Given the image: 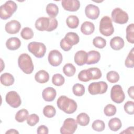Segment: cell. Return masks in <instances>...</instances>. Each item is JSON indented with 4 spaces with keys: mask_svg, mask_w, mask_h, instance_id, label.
<instances>
[{
    "mask_svg": "<svg viewBox=\"0 0 134 134\" xmlns=\"http://www.w3.org/2000/svg\"><path fill=\"white\" fill-rule=\"evenodd\" d=\"M58 23L55 18L41 17L38 18L35 22V27L39 31H52L58 27Z\"/></svg>",
    "mask_w": 134,
    "mask_h": 134,
    "instance_id": "cell-1",
    "label": "cell"
},
{
    "mask_svg": "<svg viewBox=\"0 0 134 134\" xmlns=\"http://www.w3.org/2000/svg\"><path fill=\"white\" fill-rule=\"evenodd\" d=\"M57 104L60 110L68 114L74 113L77 107V103L74 100L64 95H62L58 98Z\"/></svg>",
    "mask_w": 134,
    "mask_h": 134,
    "instance_id": "cell-2",
    "label": "cell"
},
{
    "mask_svg": "<svg viewBox=\"0 0 134 134\" xmlns=\"http://www.w3.org/2000/svg\"><path fill=\"white\" fill-rule=\"evenodd\" d=\"M18 65L19 68L25 74H30L34 71V65L32 59L27 53H22L19 56Z\"/></svg>",
    "mask_w": 134,
    "mask_h": 134,
    "instance_id": "cell-3",
    "label": "cell"
},
{
    "mask_svg": "<svg viewBox=\"0 0 134 134\" xmlns=\"http://www.w3.org/2000/svg\"><path fill=\"white\" fill-rule=\"evenodd\" d=\"M17 5L12 1H6L0 7V17L2 19L6 20L13 15L16 11Z\"/></svg>",
    "mask_w": 134,
    "mask_h": 134,
    "instance_id": "cell-4",
    "label": "cell"
},
{
    "mask_svg": "<svg viewBox=\"0 0 134 134\" xmlns=\"http://www.w3.org/2000/svg\"><path fill=\"white\" fill-rule=\"evenodd\" d=\"M99 32L103 35L108 37L113 35L114 28L112 24V20L108 16H104L99 22Z\"/></svg>",
    "mask_w": 134,
    "mask_h": 134,
    "instance_id": "cell-5",
    "label": "cell"
},
{
    "mask_svg": "<svg viewBox=\"0 0 134 134\" xmlns=\"http://www.w3.org/2000/svg\"><path fill=\"white\" fill-rule=\"evenodd\" d=\"M28 50L36 58H41L44 56L47 48L43 43L34 41L28 44Z\"/></svg>",
    "mask_w": 134,
    "mask_h": 134,
    "instance_id": "cell-6",
    "label": "cell"
},
{
    "mask_svg": "<svg viewBox=\"0 0 134 134\" xmlns=\"http://www.w3.org/2000/svg\"><path fill=\"white\" fill-rule=\"evenodd\" d=\"M108 88L107 84L104 81L93 82L88 87V91L90 94L94 95L103 94L106 92Z\"/></svg>",
    "mask_w": 134,
    "mask_h": 134,
    "instance_id": "cell-7",
    "label": "cell"
},
{
    "mask_svg": "<svg viewBox=\"0 0 134 134\" xmlns=\"http://www.w3.org/2000/svg\"><path fill=\"white\" fill-rule=\"evenodd\" d=\"M112 20L117 24H125L129 19L128 14L120 8H115L111 14Z\"/></svg>",
    "mask_w": 134,
    "mask_h": 134,
    "instance_id": "cell-8",
    "label": "cell"
},
{
    "mask_svg": "<svg viewBox=\"0 0 134 134\" xmlns=\"http://www.w3.org/2000/svg\"><path fill=\"white\" fill-rule=\"evenodd\" d=\"M77 128V122L73 118H68L64 120L63 125L60 128L62 134H73Z\"/></svg>",
    "mask_w": 134,
    "mask_h": 134,
    "instance_id": "cell-9",
    "label": "cell"
},
{
    "mask_svg": "<svg viewBox=\"0 0 134 134\" xmlns=\"http://www.w3.org/2000/svg\"><path fill=\"white\" fill-rule=\"evenodd\" d=\"M110 98L116 103L120 104L123 102L125 98V95L120 85H115L111 87Z\"/></svg>",
    "mask_w": 134,
    "mask_h": 134,
    "instance_id": "cell-10",
    "label": "cell"
},
{
    "mask_svg": "<svg viewBox=\"0 0 134 134\" xmlns=\"http://www.w3.org/2000/svg\"><path fill=\"white\" fill-rule=\"evenodd\" d=\"M6 103L14 108L19 107L21 104V100L19 94L14 91L8 92L5 97Z\"/></svg>",
    "mask_w": 134,
    "mask_h": 134,
    "instance_id": "cell-11",
    "label": "cell"
},
{
    "mask_svg": "<svg viewBox=\"0 0 134 134\" xmlns=\"http://www.w3.org/2000/svg\"><path fill=\"white\" fill-rule=\"evenodd\" d=\"M62 59L61 53L57 50H52L49 53L48 60L50 64L53 66L60 65L62 63Z\"/></svg>",
    "mask_w": 134,
    "mask_h": 134,
    "instance_id": "cell-12",
    "label": "cell"
},
{
    "mask_svg": "<svg viewBox=\"0 0 134 134\" xmlns=\"http://www.w3.org/2000/svg\"><path fill=\"white\" fill-rule=\"evenodd\" d=\"M61 5L64 10L69 12H76L80 7V2L78 0H62Z\"/></svg>",
    "mask_w": 134,
    "mask_h": 134,
    "instance_id": "cell-13",
    "label": "cell"
},
{
    "mask_svg": "<svg viewBox=\"0 0 134 134\" xmlns=\"http://www.w3.org/2000/svg\"><path fill=\"white\" fill-rule=\"evenodd\" d=\"M100 13V10L98 6L93 4L87 5L85 8V14L86 17L91 19H96Z\"/></svg>",
    "mask_w": 134,
    "mask_h": 134,
    "instance_id": "cell-14",
    "label": "cell"
},
{
    "mask_svg": "<svg viewBox=\"0 0 134 134\" xmlns=\"http://www.w3.org/2000/svg\"><path fill=\"white\" fill-rule=\"evenodd\" d=\"M21 28L20 23L16 20H12L7 23L5 26V31L9 34L18 33Z\"/></svg>",
    "mask_w": 134,
    "mask_h": 134,
    "instance_id": "cell-15",
    "label": "cell"
},
{
    "mask_svg": "<svg viewBox=\"0 0 134 134\" xmlns=\"http://www.w3.org/2000/svg\"><path fill=\"white\" fill-rule=\"evenodd\" d=\"M57 95L56 90L52 87H47L45 88L42 93L43 99L46 102L53 101Z\"/></svg>",
    "mask_w": 134,
    "mask_h": 134,
    "instance_id": "cell-16",
    "label": "cell"
},
{
    "mask_svg": "<svg viewBox=\"0 0 134 134\" xmlns=\"http://www.w3.org/2000/svg\"><path fill=\"white\" fill-rule=\"evenodd\" d=\"M74 60L77 65H83L86 64L87 61V52L84 50L78 51L74 55Z\"/></svg>",
    "mask_w": 134,
    "mask_h": 134,
    "instance_id": "cell-17",
    "label": "cell"
},
{
    "mask_svg": "<svg viewBox=\"0 0 134 134\" xmlns=\"http://www.w3.org/2000/svg\"><path fill=\"white\" fill-rule=\"evenodd\" d=\"M100 59V54L98 51L92 50L87 53V61L86 64L90 65L97 63Z\"/></svg>",
    "mask_w": 134,
    "mask_h": 134,
    "instance_id": "cell-18",
    "label": "cell"
},
{
    "mask_svg": "<svg viewBox=\"0 0 134 134\" xmlns=\"http://www.w3.org/2000/svg\"><path fill=\"white\" fill-rule=\"evenodd\" d=\"M6 46L8 50L14 51L20 48L21 46V41L17 37H10L7 40Z\"/></svg>",
    "mask_w": 134,
    "mask_h": 134,
    "instance_id": "cell-19",
    "label": "cell"
},
{
    "mask_svg": "<svg viewBox=\"0 0 134 134\" xmlns=\"http://www.w3.org/2000/svg\"><path fill=\"white\" fill-rule=\"evenodd\" d=\"M125 45V42L122 38L116 36L111 39L110 41V46L114 50H119L121 49Z\"/></svg>",
    "mask_w": 134,
    "mask_h": 134,
    "instance_id": "cell-20",
    "label": "cell"
},
{
    "mask_svg": "<svg viewBox=\"0 0 134 134\" xmlns=\"http://www.w3.org/2000/svg\"><path fill=\"white\" fill-rule=\"evenodd\" d=\"M65 41L71 46H73L77 44L80 41V37L78 35L74 32H68L64 38Z\"/></svg>",
    "mask_w": 134,
    "mask_h": 134,
    "instance_id": "cell-21",
    "label": "cell"
},
{
    "mask_svg": "<svg viewBox=\"0 0 134 134\" xmlns=\"http://www.w3.org/2000/svg\"><path fill=\"white\" fill-rule=\"evenodd\" d=\"M35 79L38 83L43 84L47 83L49 81V74L47 71L43 70H41L36 73Z\"/></svg>",
    "mask_w": 134,
    "mask_h": 134,
    "instance_id": "cell-22",
    "label": "cell"
},
{
    "mask_svg": "<svg viewBox=\"0 0 134 134\" xmlns=\"http://www.w3.org/2000/svg\"><path fill=\"white\" fill-rule=\"evenodd\" d=\"M95 26L93 23L90 21L84 22L81 26V31L85 35H90L94 32Z\"/></svg>",
    "mask_w": 134,
    "mask_h": 134,
    "instance_id": "cell-23",
    "label": "cell"
},
{
    "mask_svg": "<svg viewBox=\"0 0 134 134\" xmlns=\"http://www.w3.org/2000/svg\"><path fill=\"white\" fill-rule=\"evenodd\" d=\"M0 81L2 85L9 86L12 85L15 81L14 76L9 73H4L1 75Z\"/></svg>",
    "mask_w": 134,
    "mask_h": 134,
    "instance_id": "cell-24",
    "label": "cell"
},
{
    "mask_svg": "<svg viewBox=\"0 0 134 134\" xmlns=\"http://www.w3.org/2000/svg\"><path fill=\"white\" fill-rule=\"evenodd\" d=\"M46 10L50 17L55 18L58 14L59 8L55 4L49 3L47 5Z\"/></svg>",
    "mask_w": 134,
    "mask_h": 134,
    "instance_id": "cell-25",
    "label": "cell"
},
{
    "mask_svg": "<svg viewBox=\"0 0 134 134\" xmlns=\"http://www.w3.org/2000/svg\"><path fill=\"white\" fill-rule=\"evenodd\" d=\"M122 126V123L120 119L118 118H113L108 122L109 129L113 131H117L119 130Z\"/></svg>",
    "mask_w": 134,
    "mask_h": 134,
    "instance_id": "cell-26",
    "label": "cell"
},
{
    "mask_svg": "<svg viewBox=\"0 0 134 134\" xmlns=\"http://www.w3.org/2000/svg\"><path fill=\"white\" fill-rule=\"evenodd\" d=\"M66 24L69 28L75 29L79 24V18L75 15H70L66 19Z\"/></svg>",
    "mask_w": 134,
    "mask_h": 134,
    "instance_id": "cell-27",
    "label": "cell"
},
{
    "mask_svg": "<svg viewBox=\"0 0 134 134\" xmlns=\"http://www.w3.org/2000/svg\"><path fill=\"white\" fill-rule=\"evenodd\" d=\"M90 119L89 116L85 113L79 114L76 117V121L81 126H86L90 123Z\"/></svg>",
    "mask_w": 134,
    "mask_h": 134,
    "instance_id": "cell-28",
    "label": "cell"
},
{
    "mask_svg": "<svg viewBox=\"0 0 134 134\" xmlns=\"http://www.w3.org/2000/svg\"><path fill=\"white\" fill-rule=\"evenodd\" d=\"M29 116L28 111L26 109H21L18 110L15 115V120L18 122H23Z\"/></svg>",
    "mask_w": 134,
    "mask_h": 134,
    "instance_id": "cell-29",
    "label": "cell"
},
{
    "mask_svg": "<svg viewBox=\"0 0 134 134\" xmlns=\"http://www.w3.org/2000/svg\"><path fill=\"white\" fill-rule=\"evenodd\" d=\"M90 80H98L102 77L100 70L98 68H91L87 69Z\"/></svg>",
    "mask_w": 134,
    "mask_h": 134,
    "instance_id": "cell-30",
    "label": "cell"
},
{
    "mask_svg": "<svg viewBox=\"0 0 134 134\" xmlns=\"http://www.w3.org/2000/svg\"><path fill=\"white\" fill-rule=\"evenodd\" d=\"M126 39L129 43H134V24H129L126 28Z\"/></svg>",
    "mask_w": 134,
    "mask_h": 134,
    "instance_id": "cell-31",
    "label": "cell"
},
{
    "mask_svg": "<svg viewBox=\"0 0 134 134\" xmlns=\"http://www.w3.org/2000/svg\"><path fill=\"white\" fill-rule=\"evenodd\" d=\"M63 72L66 76H73L75 73L76 68L72 63H66L63 67Z\"/></svg>",
    "mask_w": 134,
    "mask_h": 134,
    "instance_id": "cell-32",
    "label": "cell"
},
{
    "mask_svg": "<svg viewBox=\"0 0 134 134\" xmlns=\"http://www.w3.org/2000/svg\"><path fill=\"white\" fill-rule=\"evenodd\" d=\"M85 87L83 85L80 83L75 84L72 87V92L76 96H82L85 93Z\"/></svg>",
    "mask_w": 134,
    "mask_h": 134,
    "instance_id": "cell-33",
    "label": "cell"
},
{
    "mask_svg": "<svg viewBox=\"0 0 134 134\" xmlns=\"http://www.w3.org/2000/svg\"><path fill=\"white\" fill-rule=\"evenodd\" d=\"M43 114L47 118H52L56 114L55 108L52 105H47L43 109Z\"/></svg>",
    "mask_w": 134,
    "mask_h": 134,
    "instance_id": "cell-34",
    "label": "cell"
},
{
    "mask_svg": "<svg viewBox=\"0 0 134 134\" xmlns=\"http://www.w3.org/2000/svg\"><path fill=\"white\" fill-rule=\"evenodd\" d=\"M132 48L128 54L125 61V65L128 68H133L134 66V50Z\"/></svg>",
    "mask_w": 134,
    "mask_h": 134,
    "instance_id": "cell-35",
    "label": "cell"
},
{
    "mask_svg": "<svg viewBox=\"0 0 134 134\" xmlns=\"http://www.w3.org/2000/svg\"><path fill=\"white\" fill-rule=\"evenodd\" d=\"M92 127L94 130L98 132H101L105 129V124L103 120L97 119L93 121L92 124Z\"/></svg>",
    "mask_w": 134,
    "mask_h": 134,
    "instance_id": "cell-36",
    "label": "cell"
},
{
    "mask_svg": "<svg viewBox=\"0 0 134 134\" xmlns=\"http://www.w3.org/2000/svg\"><path fill=\"white\" fill-rule=\"evenodd\" d=\"M93 44L97 48L103 49L106 45V40L102 37L97 36L93 39Z\"/></svg>",
    "mask_w": 134,
    "mask_h": 134,
    "instance_id": "cell-37",
    "label": "cell"
},
{
    "mask_svg": "<svg viewBox=\"0 0 134 134\" xmlns=\"http://www.w3.org/2000/svg\"><path fill=\"white\" fill-rule=\"evenodd\" d=\"M65 82V79L61 74L57 73L53 75L52 78V83L57 86H62Z\"/></svg>",
    "mask_w": 134,
    "mask_h": 134,
    "instance_id": "cell-38",
    "label": "cell"
},
{
    "mask_svg": "<svg viewBox=\"0 0 134 134\" xmlns=\"http://www.w3.org/2000/svg\"><path fill=\"white\" fill-rule=\"evenodd\" d=\"M119 74L115 71H109L106 74V78L108 82L111 83H115L119 80Z\"/></svg>",
    "mask_w": 134,
    "mask_h": 134,
    "instance_id": "cell-39",
    "label": "cell"
},
{
    "mask_svg": "<svg viewBox=\"0 0 134 134\" xmlns=\"http://www.w3.org/2000/svg\"><path fill=\"white\" fill-rule=\"evenodd\" d=\"M34 34L31 28L29 27L24 28L20 32L21 37L25 40H29L34 37Z\"/></svg>",
    "mask_w": 134,
    "mask_h": 134,
    "instance_id": "cell-40",
    "label": "cell"
},
{
    "mask_svg": "<svg viewBox=\"0 0 134 134\" xmlns=\"http://www.w3.org/2000/svg\"><path fill=\"white\" fill-rule=\"evenodd\" d=\"M117 109L115 105L109 104L107 105L104 109V113L107 116L110 117L115 115L116 113Z\"/></svg>",
    "mask_w": 134,
    "mask_h": 134,
    "instance_id": "cell-41",
    "label": "cell"
},
{
    "mask_svg": "<svg viewBox=\"0 0 134 134\" xmlns=\"http://www.w3.org/2000/svg\"><path fill=\"white\" fill-rule=\"evenodd\" d=\"M39 121V116L36 114H32L28 116L27 119V124L32 127L35 126Z\"/></svg>",
    "mask_w": 134,
    "mask_h": 134,
    "instance_id": "cell-42",
    "label": "cell"
},
{
    "mask_svg": "<svg viewBox=\"0 0 134 134\" xmlns=\"http://www.w3.org/2000/svg\"><path fill=\"white\" fill-rule=\"evenodd\" d=\"M77 77L79 80L82 82H86L91 80L87 69L82 70L78 74Z\"/></svg>",
    "mask_w": 134,
    "mask_h": 134,
    "instance_id": "cell-43",
    "label": "cell"
},
{
    "mask_svg": "<svg viewBox=\"0 0 134 134\" xmlns=\"http://www.w3.org/2000/svg\"><path fill=\"white\" fill-rule=\"evenodd\" d=\"M125 111L129 115H133L134 114V103L132 101L127 102L124 106Z\"/></svg>",
    "mask_w": 134,
    "mask_h": 134,
    "instance_id": "cell-44",
    "label": "cell"
},
{
    "mask_svg": "<svg viewBox=\"0 0 134 134\" xmlns=\"http://www.w3.org/2000/svg\"><path fill=\"white\" fill-rule=\"evenodd\" d=\"M60 46L61 48L64 51H69L72 48V46H70L64 40V38L62 39L60 42Z\"/></svg>",
    "mask_w": 134,
    "mask_h": 134,
    "instance_id": "cell-45",
    "label": "cell"
},
{
    "mask_svg": "<svg viewBox=\"0 0 134 134\" xmlns=\"http://www.w3.org/2000/svg\"><path fill=\"white\" fill-rule=\"evenodd\" d=\"M37 132L38 134H48L49 133V129L46 126L40 125L38 127Z\"/></svg>",
    "mask_w": 134,
    "mask_h": 134,
    "instance_id": "cell-46",
    "label": "cell"
},
{
    "mask_svg": "<svg viewBox=\"0 0 134 134\" xmlns=\"http://www.w3.org/2000/svg\"><path fill=\"white\" fill-rule=\"evenodd\" d=\"M133 89H134V86H131L129 87L128 90V95L132 99L134 98V91H133Z\"/></svg>",
    "mask_w": 134,
    "mask_h": 134,
    "instance_id": "cell-47",
    "label": "cell"
},
{
    "mask_svg": "<svg viewBox=\"0 0 134 134\" xmlns=\"http://www.w3.org/2000/svg\"><path fill=\"white\" fill-rule=\"evenodd\" d=\"M120 133H133V127H129L127 128L126 129L121 132Z\"/></svg>",
    "mask_w": 134,
    "mask_h": 134,
    "instance_id": "cell-48",
    "label": "cell"
},
{
    "mask_svg": "<svg viewBox=\"0 0 134 134\" xmlns=\"http://www.w3.org/2000/svg\"><path fill=\"white\" fill-rule=\"evenodd\" d=\"M6 134L7 133H10V134H18L19 133V132L16 130V129H10L9 130H8V131H7L6 132H5Z\"/></svg>",
    "mask_w": 134,
    "mask_h": 134,
    "instance_id": "cell-49",
    "label": "cell"
}]
</instances>
